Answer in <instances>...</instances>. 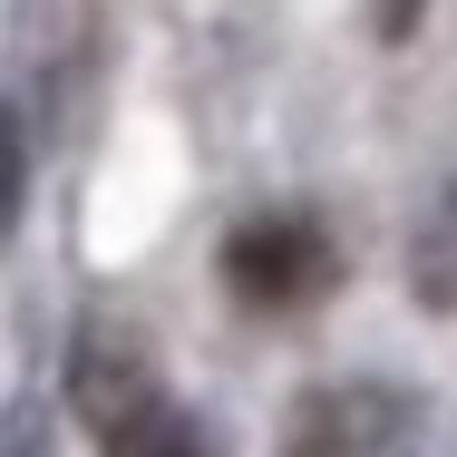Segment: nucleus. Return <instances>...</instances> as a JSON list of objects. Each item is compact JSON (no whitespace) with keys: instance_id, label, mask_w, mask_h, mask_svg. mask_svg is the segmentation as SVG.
<instances>
[{"instance_id":"f257e3e1","label":"nucleus","mask_w":457,"mask_h":457,"mask_svg":"<svg viewBox=\"0 0 457 457\" xmlns=\"http://www.w3.org/2000/svg\"><path fill=\"white\" fill-rule=\"evenodd\" d=\"M224 282H234L253 312H302L312 292H331V244H321V224H302V214H263V224H244V234L224 244Z\"/></svg>"},{"instance_id":"f03ea898","label":"nucleus","mask_w":457,"mask_h":457,"mask_svg":"<svg viewBox=\"0 0 457 457\" xmlns=\"http://www.w3.org/2000/svg\"><path fill=\"white\" fill-rule=\"evenodd\" d=\"M399 438H409V399L399 389H321L292 419L282 457H399Z\"/></svg>"},{"instance_id":"7ed1b4c3","label":"nucleus","mask_w":457,"mask_h":457,"mask_svg":"<svg viewBox=\"0 0 457 457\" xmlns=\"http://www.w3.org/2000/svg\"><path fill=\"white\" fill-rule=\"evenodd\" d=\"M97 438H107V457H214V448H204V428H195L185 409H166L156 389H146L137 409H117Z\"/></svg>"},{"instance_id":"20e7f679","label":"nucleus","mask_w":457,"mask_h":457,"mask_svg":"<svg viewBox=\"0 0 457 457\" xmlns=\"http://www.w3.org/2000/svg\"><path fill=\"white\" fill-rule=\"evenodd\" d=\"M20 204V117L0 107V214Z\"/></svg>"}]
</instances>
